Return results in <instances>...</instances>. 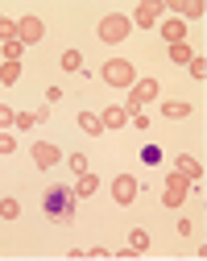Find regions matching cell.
Segmentation results:
<instances>
[{
  "instance_id": "4",
  "label": "cell",
  "mask_w": 207,
  "mask_h": 261,
  "mask_svg": "<svg viewBox=\"0 0 207 261\" xmlns=\"http://www.w3.org/2000/svg\"><path fill=\"white\" fill-rule=\"evenodd\" d=\"M149 100H158V79H137V83H133V95H128V104H124V112L137 116V112H141V104H149Z\"/></svg>"
},
{
  "instance_id": "6",
  "label": "cell",
  "mask_w": 207,
  "mask_h": 261,
  "mask_svg": "<svg viewBox=\"0 0 207 261\" xmlns=\"http://www.w3.org/2000/svg\"><path fill=\"white\" fill-rule=\"evenodd\" d=\"M42 38H46V25H42L38 17H21V21H17V42H21V46H38Z\"/></svg>"
},
{
  "instance_id": "27",
  "label": "cell",
  "mask_w": 207,
  "mask_h": 261,
  "mask_svg": "<svg viewBox=\"0 0 207 261\" xmlns=\"http://www.w3.org/2000/svg\"><path fill=\"white\" fill-rule=\"evenodd\" d=\"M13 120H17V112H13V108H9V104H0V128H9V124H13Z\"/></svg>"
},
{
  "instance_id": "12",
  "label": "cell",
  "mask_w": 207,
  "mask_h": 261,
  "mask_svg": "<svg viewBox=\"0 0 207 261\" xmlns=\"http://www.w3.org/2000/svg\"><path fill=\"white\" fill-rule=\"evenodd\" d=\"M162 116H166V120H183V116H191V104H183V100H162Z\"/></svg>"
},
{
  "instance_id": "8",
  "label": "cell",
  "mask_w": 207,
  "mask_h": 261,
  "mask_svg": "<svg viewBox=\"0 0 207 261\" xmlns=\"http://www.w3.org/2000/svg\"><path fill=\"white\" fill-rule=\"evenodd\" d=\"M137 191H141V187L133 182V174H116V178H112V199H116L120 207H128V203L137 199Z\"/></svg>"
},
{
  "instance_id": "7",
  "label": "cell",
  "mask_w": 207,
  "mask_h": 261,
  "mask_svg": "<svg viewBox=\"0 0 207 261\" xmlns=\"http://www.w3.org/2000/svg\"><path fill=\"white\" fill-rule=\"evenodd\" d=\"M29 158H33V166H38V170H50V166H58V162H62V149L50 145V141H38V145L29 149Z\"/></svg>"
},
{
  "instance_id": "21",
  "label": "cell",
  "mask_w": 207,
  "mask_h": 261,
  "mask_svg": "<svg viewBox=\"0 0 207 261\" xmlns=\"http://www.w3.org/2000/svg\"><path fill=\"white\" fill-rule=\"evenodd\" d=\"M21 216V203L17 199H0V220H17Z\"/></svg>"
},
{
  "instance_id": "14",
  "label": "cell",
  "mask_w": 207,
  "mask_h": 261,
  "mask_svg": "<svg viewBox=\"0 0 207 261\" xmlns=\"http://www.w3.org/2000/svg\"><path fill=\"white\" fill-rule=\"evenodd\" d=\"M79 128H83L87 137H99V133H104V124H99L95 112H79Z\"/></svg>"
},
{
  "instance_id": "22",
  "label": "cell",
  "mask_w": 207,
  "mask_h": 261,
  "mask_svg": "<svg viewBox=\"0 0 207 261\" xmlns=\"http://www.w3.org/2000/svg\"><path fill=\"white\" fill-rule=\"evenodd\" d=\"M141 162H145V166H158V162H162V149L149 141V145H141Z\"/></svg>"
},
{
  "instance_id": "10",
  "label": "cell",
  "mask_w": 207,
  "mask_h": 261,
  "mask_svg": "<svg viewBox=\"0 0 207 261\" xmlns=\"http://www.w3.org/2000/svg\"><path fill=\"white\" fill-rule=\"evenodd\" d=\"M174 174H183L187 182H199V178H203L199 158H191V153H178V162H174Z\"/></svg>"
},
{
  "instance_id": "15",
  "label": "cell",
  "mask_w": 207,
  "mask_h": 261,
  "mask_svg": "<svg viewBox=\"0 0 207 261\" xmlns=\"http://www.w3.org/2000/svg\"><path fill=\"white\" fill-rule=\"evenodd\" d=\"M95 191H99V174L83 170V174H79V187H75V195H95Z\"/></svg>"
},
{
  "instance_id": "5",
  "label": "cell",
  "mask_w": 207,
  "mask_h": 261,
  "mask_svg": "<svg viewBox=\"0 0 207 261\" xmlns=\"http://www.w3.org/2000/svg\"><path fill=\"white\" fill-rule=\"evenodd\" d=\"M187 191H191V182H187L183 174H166L162 203H166V207H183V203H187Z\"/></svg>"
},
{
  "instance_id": "25",
  "label": "cell",
  "mask_w": 207,
  "mask_h": 261,
  "mask_svg": "<svg viewBox=\"0 0 207 261\" xmlns=\"http://www.w3.org/2000/svg\"><path fill=\"white\" fill-rule=\"evenodd\" d=\"M66 166H71L75 174H83V170H91V166H87V158H83V153H71V158H66Z\"/></svg>"
},
{
  "instance_id": "9",
  "label": "cell",
  "mask_w": 207,
  "mask_h": 261,
  "mask_svg": "<svg viewBox=\"0 0 207 261\" xmlns=\"http://www.w3.org/2000/svg\"><path fill=\"white\" fill-rule=\"evenodd\" d=\"M162 13H166V0H141L137 13H133V21H137V25H158Z\"/></svg>"
},
{
  "instance_id": "1",
  "label": "cell",
  "mask_w": 207,
  "mask_h": 261,
  "mask_svg": "<svg viewBox=\"0 0 207 261\" xmlns=\"http://www.w3.org/2000/svg\"><path fill=\"white\" fill-rule=\"evenodd\" d=\"M75 199H79V195H75L71 187H50V191H46V220L71 224V220H75Z\"/></svg>"
},
{
  "instance_id": "19",
  "label": "cell",
  "mask_w": 207,
  "mask_h": 261,
  "mask_svg": "<svg viewBox=\"0 0 207 261\" xmlns=\"http://www.w3.org/2000/svg\"><path fill=\"white\" fill-rule=\"evenodd\" d=\"M21 79V62H5L0 67V83H17Z\"/></svg>"
},
{
  "instance_id": "24",
  "label": "cell",
  "mask_w": 207,
  "mask_h": 261,
  "mask_svg": "<svg viewBox=\"0 0 207 261\" xmlns=\"http://www.w3.org/2000/svg\"><path fill=\"white\" fill-rule=\"evenodd\" d=\"M17 149V141H13V133H5V128H0V158H9Z\"/></svg>"
},
{
  "instance_id": "11",
  "label": "cell",
  "mask_w": 207,
  "mask_h": 261,
  "mask_svg": "<svg viewBox=\"0 0 207 261\" xmlns=\"http://www.w3.org/2000/svg\"><path fill=\"white\" fill-rule=\"evenodd\" d=\"M99 124H104V128H124V124H128V112L112 104V108H104V116H99Z\"/></svg>"
},
{
  "instance_id": "2",
  "label": "cell",
  "mask_w": 207,
  "mask_h": 261,
  "mask_svg": "<svg viewBox=\"0 0 207 261\" xmlns=\"http://www.w3.org/2000/svg\"><path fill=\"white\" fill-rule=\"evenodd\" d=\"M128 34H133V21H128L124 13H108V17H99V29H95V38H99V42L116 46V42H124Z\"/></svg>"
},
{
  "instance_id": "26",
  "label": "cell",
  "mask_w": 207,
  "mask_h": 261,
  "mask_svg": "<svg viewBox=\"0 0 207 261\" xmlns=\"http://www.w3.org/2000/svg\"><path fill=\"white\" fill-rule=\"evenodd\" d=\"M21 50H25V46H21L17 38H13V42H5V58H9V62H17V58H21Z\"/></svg>"
},
{
  "instance_id": "18",
  "label": "cell",
  "mask_w": 207,
  "mask_h": 261,
  "mask_svg": "<svg viewBox=\"0 0 207 261\" xmlns=\"http://www.w3.org/2000/svg\"><path fill=\"white\" fill-rule=\"evenodd\" d=\"M183 17H203V0H178V5H174Z\"/></svg>"
},
{
  "instance_id": "28",
  "label": "cell",
  "mask_w": 207,
  "mask_h": 261,
  "mask_svg": "<svg viewBox=\"0 0 207 261\" xmlns=\"http://www.w3.org/2000/svg\"><path fill=\"white\" fill-rule=\"evenodd\" d=\"M17 128H33V124H38V120H33V112H17V120H13Z\"/></svg>"
},
{
  "instance_id": "16",
  "label": "cell",
  "mask_w": 207,
  "mask_h": 261,
  "mask_svg": "<svg viewBox=\"0 0 207 261\" xmlns=\"http://www.w3.org/2000/svg\"><path fill=\"white\" fill-rule=\"evenodd\" d=\"M58 62H62V71H83V54L79 50H62Z\"/></svg>"
},
{
  "instance_id": "3",
  "label": "cell",
  "mask_w": 207,
  "mask_h": 261,
  "mask_svg": "<svg viewBox=\"0 0 207 261\" xmlns=\"http://www.w3.org/2000/svg\"><path fill=\"white\" fill-rule=\"evenodd\" d=\"M99 75H104L108 87H133V83H137V71H133L128 58H108V62L99 67Z\"/></svg>"
},
{
  "instance_id": "17",
  "label": "cell",
  "mask_w": 207,
  "mask_h": 261,
  "mask_svg": "<svg viewBox=\"0 0 207 261\" xmlns=\"http://www.w3.org/2000/svg\"><path fill=\"white\" fill-rule=\"evenodd\" d=\"M128 249H133V253H145V249H149V232L133 228V237H128Z\"/></svg>"
},
{
  "instance_id": "23",
  "label": "cell",
  "mask_w": 207,
  "mask_h": 261,
  "mask_svg": "<svg viewBox=\"0 0 207 261\" xmlns=\"http://www.w3.org/2000/svg\"><path fill=\"white\" fill-rule=\"evenodd\" d=\"M170 58H174V62H191L195 54H191V46H187V42H178V46H170Z\"/></svg>"
},
{
  "instance_id": "13",
  "label": "cell",
  "mask_w": 207,
  "mask_h": 261,
  "mask_svg": "<svg viewBox=\"0 0 207 261\" xmlns=\"http://www.w3.org/2000/svg\"><path fill=\"white\" fill-rule=\"evenodd\" d=\"M162 38H166L170 46H178V42L187 38V25H183V21H166V25H162Z\"/></svg>"
},
{
  "instance_id": "20",
  "label": "cell",
  "mask_w": 207,
  "mask_h": 261,
  "mask_svg": "<svg viewBox=\"0 0 207 261\" xmlns=\"http://www.w3.org/2000/svg\"><path fill=\"white\" fill-rule=\"evenodd\" d=\"M187 71H191V75H195V79L203 83V75H207V58H203V54H195V58L187 62Z\"/></svg>"
}]
</instances>
